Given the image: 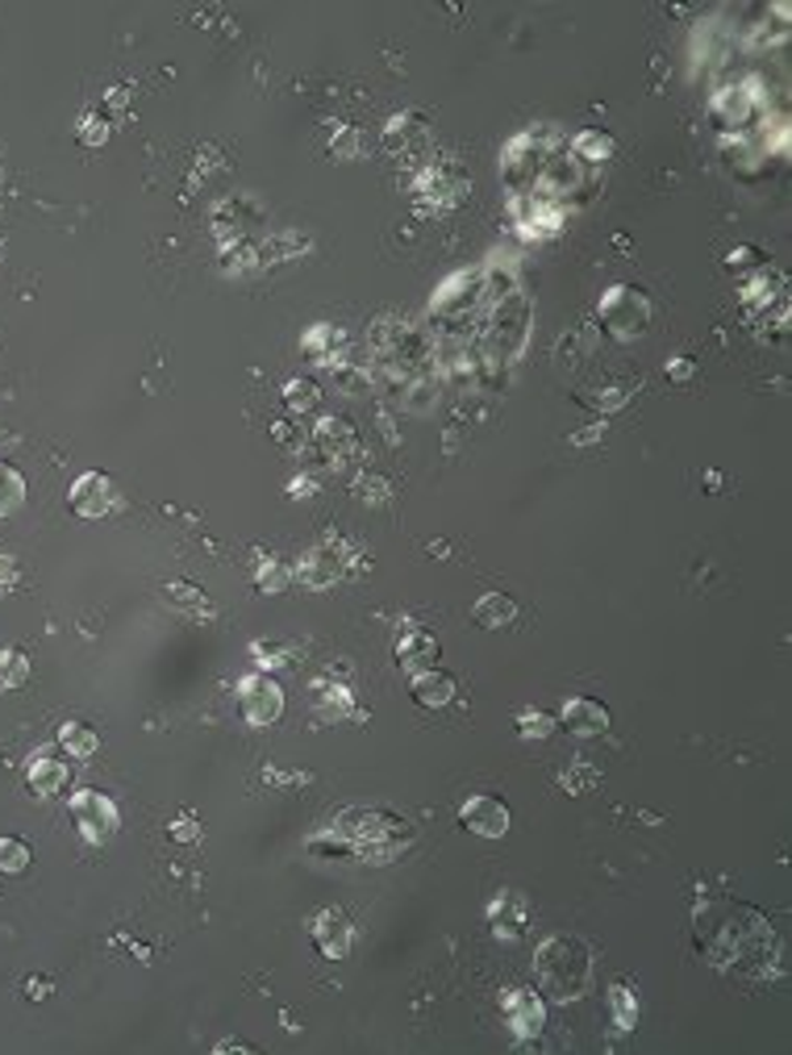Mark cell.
Instances as JSON below:
<instances>
[{
    "label": "cell",
    "mask_w": 792,
    "mask_h": 1055,
    "mask_svg": "<svg viewBox=\"0 0 792 1055\" xmlns=\"http://www.w3.org/2000/svg\"><path fill=\"white\" fill-rule=\"evenodd\" d=\"M459 822L480 838H504L509 835V805L501 797H492V793H471L459 805Z\"/></svg>",
    "instance_id": "7c38bea8"
},
{
    "label": "cell",
    "mask_w": 792,
    "mask_h": 1055,
    "mask_svg": "<svg viewBox=\"0 0 792 1055\" xmlns=\"http://www.w3.org/2000/svg\"><path fill=\"white\" fill-rule=\"evenodd\" d=\"M105 138H108L105 117H92V113H88V117L80 122V143H84V146H101Z\"/></svg>",
    "instance_id": "836d02e7"
},
{
    "label": "cell",
    "mask_w": 792,
    "mask_h": 1055,
    "mask_svg": "<svg viewBox=\"0 0 792 1055\" xmlns=\"http://www.w3.org/2000/svg\"><path fill=\"white\" fill-rule=\"evenodd\" d=\"M572 155H576L584 167H601L613 159V150H617V143H613L605 129H580L576 138H572Z\"/></svg>",
    "instance_id": "7402d4cb"
},
{
    "label": "cell",
    "mask_w": 792,
    "mask_h": 1055,
    "mask_svg": "<svg viewBox=\"0 0 792 1055\" xmlns=\"http://www.w3.org/2000/svg\"><path fill=\"white\" fill-rule=\"evenodd\" d=\"M417 200L426 205V200L434 197V205L426 209V213H450L459 200H463V192H468V180L455 171V167L447 164H426L421 167V176H417L414 184Z\"/></svg>",
    "instance_id": "30bf717a"
},
{
    "label": "cell",
    "mask_w": 792,
    "mask_h": 1055,
    "mask_svg": "<svg viewBox=\"0 0 792 1055\" xmlns=\"http://www.w3.org/2000/svg\"><path fill=\"white\" fill-rule=\"evenodd\" d=\"M488 922H492L497 939H504V943L522 939L525 922H530V910H525L522 892H513V889L497 892V897H492V906H488Z\"/></svg>",
    "instance_id": "e0dca14e"
},
{
    "label": "cell",
    "mask_w": 792,
    "mask_h": 1055,
    "mask_svg": "<svg viewBox=\"0 0 792 1055\" xmlns=\"http://www.w3.org/2000/svg\"><path fill=\"white\" fill-rule=\"evenodd\" d=\"M372 355H376L379 384L409 409H426L421 400L434 388V346L409 322L379 317L372 326Z\"/></svg>",
    "instance_id": "7a4b0ae2"
},
{
    "label": "cell",
    "mask_w": 792,
    "mask_h": 1055,
    "mask_svg": "<svg viewBox=\"0 0 792 1055\" xmlns=\"http://www.w3.org/2000/svg\"><path fill=\"white\" fill-rule=\"evenodd\" d=\"M534 976H539L542 993L555 1001H576L584 989H588V976H593V951L580 943V939H567V934H555L539 947L534 955Z\"/></svg>",
    "instance_id": "277c9868"
},
{
    "label": "cell",
    "mask_w": 792,
    "mask_h": 1055,
    "mask_svg": "<svg viewBox=\"0 0 792 1055\" xmlns=\"http://www.w3.org/2000/svg\"><path fill=\"white\" fill-rule=\"evenodd\" d=\"M59 746L72 755V760H92L101 751V734L88 722H63L59 727Z\"/></svg>",
    "instance_id": "603a6c76"
},
{
    "label": "cell",
    "mask_w": 792,
    "mask_h": 1055,
    "mask_svg": "<svg viewBox=\"0 0 792 1055\" xmlns=\"http://www.w3.org/2000/svg\"><path fill=\"white\" fill-rule=\"evenodd\" d=\"M438 638L430 635V630H421V626H405L400 635H396V664L405 668V672H426V668H434L438 664Z\"/></svg>",
    "instance_id": "2e32d148"
},
{
    "label": "cell",
    "mask_w": 792,
    "mask_h": 1055,
    "mask_svg": "<svg viewBox=\"0 0 792 1055\" xmlns=\"http://www.w3.org/2000/svg\"><path fill=\"white\" fill-rule=\"evenodd\" d=\"M163 597L171 600L176 609H188V614H205V618H213V614H217L213 600L205 597L197 584H167V588H163Z\"/></svg>",
    "instance_id": "d4e9b609"
},
{
    "label": "cell",
    "mask_w": 792,
    "mask_h": 1055,
    "mask_svg": "<svg viewBox=\"0 0 792 1055\" xmlns=\"http://www.w3.org/2000/svg\"><path fill=\"white\" fill-rule=\"evenodd\" d=\"M559 722L576 739H601L609 730V710L593 697H567L563 710H559Z\"/></svg>",
    "instance_id": "9a60e30c"
},
{
    "label": "cell",
    "mask_w": 792,
    "mask_h": 1055,
    "mask_svg": "<svg viewBox=\"0 0 792 1055\" xmlns=\"http://www.w3.org/2000/svg\"><path fill=\"white\" fill-rule=\"evenodd\" d=\"M667 376H671V380H688V376H692V364H688V359H671V364H667Z\"/></svg>",
    "instance_id": "8d00e7d4"
},
{
    "label": "cell",
    "mask_w": 792,
    "mask_h": 1055,
    "mask_svg": "<svg viewBox=\"0 0 792 1055\" xmlns=\"http://www.w3.org/2000/svg\"><path fill=\"white\" fill-rule=\"evenodd\" d=\"M555 727H559V722L546 710H522V713H518V734H522V739H551V734H555Z\"/></svg>",
    "instance_id": "1f68e13d"
},
{
    "label": "cell",
    "mask_w": 792,
    "mask_h": 1055,
    "mask_svg": "<svg viewBox=\"0 0 792 1055\" xmlns=\"http://www.w3.org/2000/svg\"><path fill=\"white\" fill-rule=\"evenodd\" d=\"M238 710L251 727H271L284 713V689L268 672H251L238 680Z\"/></svg>",
    "instance_id": "9c48e42d"
},
{
    "label": "cell",
    "mask_w": 792,
    "mask_h": 1055,
    "mask_svg": "<svg viewBox=\"0 0 792 1055\" xmlns=\"http://www.w3.org/2000/svg\"><path fill=\"white\" fill-rule=\"evenodd\" d=\"M596 322L617 343H634L650 326V296L643 289H634V284H613L601 296V305H596Z\"/></svg>",
    "instance_id": "5b68a950"
},
{
    "label": "cell",
    "mask_w": 792,
    "mask_h": 1055,
    "mask_svg": "<svg viewBox=\"0 0 792 1055\" xmlns=\"http://www.w3.org/2000/svg\"><path fill=\"white\" fill-rule=\"evenodd\" d=\"M501 1014H504L509 1035L518 1038V1043L539 1038L542 1026H546V1005H542V997L534 989H509L501 997Z\"/></svg>",
    "instance_id": "8fae6325"
},
{
    "label": "cell",
    "mask_w": 792,
    "mask_h": 1055,
    "mask_svg": "<svg viewBox=\"0 0 792 1055\" xmlns=\"http://www.w3.org/2000/svg\"><path fill=\"white\" fill-rule=\"evenodd\" d=\"M25 784L34 788L38 797H59V793H67V784H72V767L63 764V760H54L51 751H38L34 760L25 764Z\"/></svg>",
    "instance_id": "d6986e66"
},
{
    "label": "cell",
    "mask_w": 792,
    "mask_h": 1055,
    "mask_svg": "<svg viewBox=\"0 0 792 1055\" xmlns=\"http://www.w3.org/2000/svg\"><path fill=\"white\" fill-rule=\"evenodd\" d=\"M67 505L72 513L88 518V522H101L113 510H122V492H117V480L108 472H84L75 476V484L67 489Z\"/></svg>",
    "instance_id": "ba28073f"
},
{
    "label": "cell",
    "mask_w": 792,
    "mask_h": 1055,
    "mask_svg": "<svg viewBox=\"0 0 792 1055\" xmlns=\"http://www.w3.org/2000/svg\"><path fill=\"white\" fill-rule=\"evenodd\" d=\"M559 781H563V788H567V793H588V788H596V781H601V776H596V767H593V764L576 760V764L567 767V772H563Z\"/></svg>",
    "instance_id": "d6a6232c"
},
{
    "label": "cell",
    "mask_w": 792,
    "mask_h": 1055,
    "mask_svg": "<svg viewBox=\"0 0 792 1055\" xmlns=\"http://www.w3.org/2000/svg\"><path fill=\"white\" fill-rule=\"evenodd\" d=\"M409 692H414V701L421 710H442V706L455 701V676L438 672V668H426V672L414 676V689Z\"/></svg>",
    "instance_id": "ffe728a7"
},
{
    "label": "cell",
    "mask_w": 792,
    "mask_h": 1055,
    "mask_svg": "<svg viewBox=\"0 0 792 1055\" xmlns=\"http://www.w3.org/2000/svg\"><path fill=\"white\" fill-rule=\"evenodd\" d=\"M34 864V852H30V843H21V838L4 835L0 838V873L4 876H21L25 868Z\"/></svg>",
    "instance_id": "83f0119b"
},
{
    "label": "cell",
    "mask_w": 792,
    "mask_h": 1055,
    "mask_svg": "<svg viewBox=\"0 0 792 1055\" xmlns=\"http://www.w3.org/2000/svg\"><path fill=\"white\" fill-rule=\"evenodd\" d=\"M171 835L180 838V843H188V838H197V835H200V826H197L192 818H180L176 826H171Z\"/></svg>",
    "instance_id": "e575fe53"
},
{
    "label": "cell",
    "mask_w": 792,
    "mask_h": 1055,
    "mask_svg": "<svg viewBox=\"0 0 792 1055\" xmlns=\"http://www.w3.org/2000/svg\"><path fill=\"white\" fill-rule=\"evenodd\" d=\"M271 435H275V442H284V447H301V438L292 435V426H284V421H275Z\"/></svg>",
    "instance_id": "d590c367"
},
{
    "label": "cell",
    "mask_w": 792,
    "mask_h": 1055,
    "mask_svg": "<svg viewBox=\"0 0 792 1055\" xmlns=\"http://www.w3.org/2000/svg\"><path fill=\"white\" fill-rule=\"evenodd\" d=\"M284 400H289L292 414H313L317 400H322V393H317V384L313 380H289L284 384Z\"/></svg>",
    "instance_id": "4dcf8cb0"
},
{
    "label": "cell",
    "mask_w": 792,
    "mask_h": 1055,
    "mask_svg": "<svg viewBox=\"0 0 792 1055\" xmlns=\"http://www.w3.org/2000/svg\"><path fill=\"white\" fill-rule=\"evenodd\" d=\"M313 447L330 459V468H346L351 459L359 456V435H355V426L346 418H322L317 430H313Z\"/></svg>",
    "instance_id": "5bb4252c"
},
{
    "label": "cell",
    "mask_w": 792,
    "mask_h": 1055,
    "mask_svg": "<svg viewBox=\"0 0 792 1055\" xmlns=\"http://www.w3.org/2000/svg\"><path fill=\"white\" fill-rule=\"evenodd\" d=\"M309 934H313V943H317V951H322L325 960H346L351 939H355V927H351V918H346L338 906H325V910L313 913Z\"/></svg>",
    "instance_id": "4fadbf2b"
},
{
    "label": "cell",
    "mask_w": 792,
    "mask_h": 1055,
    "mask_svg": "<svg viewBox=\"0 0 792 1055\" xmlns=\"http://www.w3.org/2000/svg\"><path fill=\"white\" fill-rule=\"evenodd\" d=\"M317 710H322V718H346V713H355L351 689H343V685H322V689H317Z\"/></svg>",
    "instance_id": "f1b7e54d"
},
{
    "label": "cell",
    "mask_w": 792,
    "mask_h": 1055,
    "mask_svg": "<svg viewBox=\"0 0 792 1055\" xmlns=\"http://www.w3.org/2000/svg\"><path fill=\"white\" fill-rule=\"evenodd\" d=\"M501 180L509 188V213L525 238H546L563 230L567 200L588 188V167L572 155V146L546 134L525 129L501 155Z\"/></svg>",
    "instance_id": "6da1fadb"
},
{
    "label": "cell",
    "mask_w": 792,
    "mask_h": 1055,
    "mask_svg": "<svg viewBox=\"0 0 792 1055\" xmlns=\"http://www.w3.org/2000/svg\"><path fill=\"white\" fill-rule=\"evenodd\" d=\"M25 993H30V997H34V993L38 997H46V981H25Z\"/></svg>",
    "instance_id": "f35d334b"
},
{
    "label": "cell",
    "mask_w": 792,
    "mask_h": 1055,
    "mask_svg": "<svg viewBox=\"0 0 792 1055\" xmlns=\"http://www.w3.org/2000/svg\"><path fill=\"white\" fill-rule=\"evenodd\" d=\"M346 567H351L346 543H343V539H325V543L309 546L305 555H301V564H296V576H301V584H305V588L322 593V588H334V584L343 581Z\"/></svg>",
    "instance_id": "52a82bcc"
},
{
    "label": "cell",
    "mask_w": 792,
    "mask_h": 1055,
    "mask_svg": "<svg viewBox=\"0 0 792 1055\" xmlns=\"http://www.w3.org/2000/svg\"><path fill=\"white\" fill-rule=\"evenodd\" d=\"M414 838V826L388 809H346L330 835L309 838V852L338 859H393Z\"/></svg>",
    "instance_id": "3957f363"
},
{
    "label": "cell",
    "mask_w": 792,
    "mask_h": 1055,
    "mask_svg": "<svg viewBox=\"0 0 792 1055\" xmlns=\"http://www.w3.org/2000/svg\"><path fill=\"white\" fill-rule=\"evenodd\" d=\"M471 621L484 626V630H501L509 621H518V600L509 593H484V597L471 605Z\"/></svg>",
    "instance_id": "44dd1931"
},
{
    "label": "cell",
    "mask_w": 792,
    "mask_h": 1055,
    "mask_svg": "<svg viewBox=\"0 0 792 1055\" xmlns=\"http://www.w3.org/2000/svg\"><path fill=\"white\" fill-rule=\"evenodd\" d=\"M384 146H388L393 155L400 150L405 159L426 155V150H430V126H426L417 113H400V117H393L388 129H384Z\"/></svg>",
    "instance_id": "ac0fdd59"
},
{
    "label": "cell",
    "mask_w": 792,
    "mask_h": 1055,
    "mask_svg": "<svg viewBox=\"0 0 792 1055\" xmlns=\"http://www.w3.org/2000/svg\"><path fill=\"white\" fill-rule=\"evenodd\" d=\"M254 584H259V593H284L289 588V567L280 564L275 555H268L254 567Z\"/></svg>",
    "instance_id": "f546056e"
},
{
    "label": "cell",
    "mask_w": 792,
    "mask_h": 1055,
    "mask_svg": "<svg viewBox=\"0 0 792 1055\" xmlns=\"http://www.w3.org/2000/svg\"><path fill=\"white\" fill-rule=\"evenodd\" d=\"M313 492H317L313 480H292V497H313Z\"/></svg>",
    "instance_id": "74e56055"
},
{
    "label": "cell",
    "mask_w": 792,
    "mask_h": 1055,
    "mask_svg": "<svg viewBox=\"0 0 792 1055\" xmlns=\"http://www.w3.org/2000/svg\"><path fill=\"white\" fill-rule=\"evenodd\" d=\"M30 680V656L18 647H0V689H21Z\"/></svg>",
    "instance_id": "4316f807"
},
{
    "label": "cell",
    "mask_w": 792,
    "mask_h": 1055,
    "mask_svg": "<svg viewBox=\"0 0 792 1055\" xmlns=\"http://www.w3.org/2000/svg\"><path fill=\"white\" fill-rule=\"evenodd\" d=\"M72 822H75V831L84 835V843L101 847V843H108V838L117 835L122 814H117L113 797H105L101 788H80V793H72Z\"/></svg>",
    "instance_id": "8992f818"
},
{
    "label": "cell",
    "mask_w": 792,
    "mask_h": 1055,
    "mask_svg": "<svg viewBox=\"0 0 792 1055\" xmlns=\"http://www.w3.org/2000/svg\"><path fill=\"white\" fill-rule=\"evenodd\" d=\"M609 1014L617 1031H634V1022H638V997H634L631 984H613L609 989Z\"/></svg>",
    "instance_id": "484cf974"
},
{
    "label": "cell",
    "mask_w": 792,
    "mask_h": 1055,
    "mask_svg": "<svg viewBox=\"0 0 792 1055\" xmlns=\"http://www.w3.org/2000/svg\"><path fill=\"white\" fill-rule=\"evenodd\" d=\"M25 505V476L13 463H0V518H13Z\"/></svg>",
    "instance_id": "cb8c5ba5"
}]
</instances>
